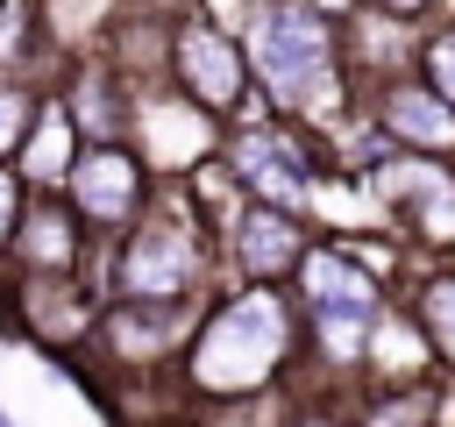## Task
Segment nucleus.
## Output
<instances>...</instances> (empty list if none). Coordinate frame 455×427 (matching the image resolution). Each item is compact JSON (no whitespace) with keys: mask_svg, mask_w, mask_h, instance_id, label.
I'll return each mask as SVG.
<instances>
[{"mask_svg":"<svg viewBox=\"0 0 455 427\" xmlns=\"http://www.w3.org/2000/svg\"><path fill=\"white\" fill-rule=\"evenodd\" d=\"M284 356H291V306L270 285H249L192 327L185 384L206 391V399H249L284 370Z\"/></svg>","mask_w":455,"mask_h":427,"instance_id":"f257e3e1","label":"nucleus"},{"mask_svg":"<svg viewBox=\"0 0 455 427\" xmlns=\"http://www.w3.org/2000/svg\"><path fill=\"white\" fill-rule=\"evenodd\" d=\"M249 57L263 85L284 107H320L334 85V36L320 14L284 7V0H249Z\"/></svg>","mask_w":455,"mask_h":427,"instance_id":"f03ea898","label":"nucleus"},{"mask_svg":"<svg viewBox=\"0 0 455 427\" xmlns=\"http://www.w3.org/2000/svg\"><path fill=\"white\" fill-rule=\"evenodd\" d=\"M199 278H206V235L185 214H142V228H128V242L114 256L121 299H171V306H185Z\"/></svg>","mask_w":455,"mask_h":427,"instance_id":"7ed1b4c3","label":"nucleus"},{"mask_svg":"<svg viewBox=\"0 0 455 427\" xmlns=\"http://www.w3.org/2000/svg\"><path fill=\"white\" fill-rule=\"evenodd\" d=\"M171 78H178V93H185L192 107L235 114L242 93H249V50H242L213 14H192V21H178V36H171Z\"/></svg>","mask_w":455,"mask_h":427,"instance_id":"20e7f679","label":"nucleus"},{"mask_svg":"<svg viewBox=\"0 0 455 427\" xmlns=\"http://www.w3.org/2000/svg\"><path fill=\"white\" fill-rule=\"evenodd\" d=\"M64 199L78 206L85 228H128L149 206V164L128 142H85L64 171Z\"/></svg>","mask_w":455,"mask_h":427,"instance_id":"39448f33","label":"nucleus"},{"mask_svg":"<svg viewBox=\"0 0 455 427\" xmlns=\"http://www.w3.org/2000/svg\"><path fill=\"white\" fill-rule=\"evenodd\" d=\"M370 178H377L384 206H398L412 221L419 242H434V249L455 242V171L441 157H427V149H384L370 164Z\"/></svg>","mask_w":455,"mask_h":427,"instance_id":"423d86ee","label":"nucleus"},{"mask_svg":"<svg viewBox=\"0 0 455 427\" xmlns=\"http://www.w3.org/2000/svg\"><path fill=\"white\" fill-rule=\"evenodd\" d=\"M291 278H299V292H306V306H313V327H377V320H384L377 278H370L355 256H341V249L299 256Z\"/></svg>","mask_w":455,"mask_h":427,"instance_id":"0eeeda50","label":"nucleus"},{"mask_svg":"<svg viewBox=\"0 0 455 427\" xmlns=\"http://www.w3.org/2000/svg\"><path fill=\"white\" fill-rule=\"evenodd\" d=\"M228 171L256 192V199H270V206H306L313 199V171H306V142L299 135H284V128H242L235 142H228Z\"/></svg>","mask_w":455,"mask_h":427,"instance_id":"6e6552de","label":"nucleus"},{"mask_svg":"<svg viewBox=\"0 0 455 427\" xmlns=\"http://www.w3.org/2000/svg\"><path fill=\"white\" fill-rule=\"evenodd\" d=\"M7 256L21 270H85V221H78V206L50 199V192H28L21 214H14Z\"/></svg>","mask_w":455,"mask_h":427,"instance_id":"1a4fd4ad","label":"nucleus"},{"mask_svg":"<svg viewBox=\"0 0 455 427\" xmlns=\"http://www.w3.org/2000/svg\"><path fill=\"white\" fill-rule=\"evenodd\" d=\"M377 128H384L398 149L455 157V107H448L427 78H384V85H377Z\"/></svg>","mask_w":455,"mask_h":427,"instance_id":"9d476101","label":"nucleus"},{"mask_svg":"<svg viewBox=\"0 0 455 427\" xmlns=\"http://www.w3.org/2000/svg\"><path fill=\"white\" fill-rule=\"evenodd\" d=\"M306 249H313V242H306V228H299L291 206H270V199H249V206H242V221H235V263H242L256 285L291 278Z\"/></svg>","mask_w":455,"mask_h":427,"instance_id":"9b49d317","label":"nucleus"},{"mask_svg":"<svg viewBox=\"0 0 455 427\" xmlns=\"http://www.w3.org/2000/svg\"><path fill=\"white\" fill-rule=\"evenodd\" d=\"M64 114H71L78 142H121L135 121V93L121 85V71H78L64 85Z\"/></svg>","mask_w":455,"mask_h":427,"instance_id":"f8f14e48","label":"nucleus"},{"mask_svg":"<svg viewBox=\"0 0 455 427\" xmlns=\"http://www.w3.org/2000/svg\"><path fill=\"white\" fill-rule=\"evenodd\" d=\"M135 128H149V157L156 164H199L213 149V128H206V107H192L185 93L178 100H135Z\"/></svg>","mask_w":455,"mask_h":427,"instance_id":"ddd939ff","label":"nucleus"},{"mask_svg":"<svg viewBox=\"0 0 455 427\" xmlns=\"http://www.w3.org/2000/svg\"><path fill=\"white\" fill-rule=\"evenodd\" d=\"M71 114L64 107H36V135H21V178L28 185H64V171H71Z\"/></svg>","mask_w":455,"mask_h":427,"instance_id":"4468645a","label":"nucleus"},{"mask_svg":"<svg viewBox=\"0 0 455 427\" xmlns=\"http://www.w3.org/2000/svg\"><path fill=\"white\" fill-rule=\"evenodd\" d=\"M412 327L427 334V349L441 363H455V270H441L412 292Z\"/></svg>","mask_w":455,"mask_h":427,"instance_id":"2eb2a0df","label":"nucleus"},{"mask_svg":"<svg viewBox=\"0 0 455 427\" xmlns=\"http://www.w3.org/2000/svg\"><path fill=\"white\" fill-rule=\"evenodd\" d=\"M427 420H434V391L419 377H398L391 391H377L363 406V427H427Z\"/></svg>","mask_w":455,"mask_h":427,"instance_id":"dca6fc26","label":"nucleus"},{"mask_svg":"<svg viewBox=\"0 0 455 427\" xmlns=\"http://www.w3.org/2000/svg\"><path fill=\"white\" fill-rule=\"evenodd\" d=\"M36 107H43V100H36V85H21V78H7V71H0V157H14V149H21V135L36 128Z\"/></svg>","mask_w":455,"mask_h":427,"instance_id":"f3484780","label":"nucleus"},{"mask_svg":"<svg viewBox=\"0 0 455 427\" xmlns=\"http://www.w3.org/2000/svg\"><path fill=\"white\" fill-rule=\"evenodd\" d=\"M419 64H427V85L455 107V28H441V36H427V50H419Z\"/></svg>","mask_w":455,"mask_h":427,"instance_id":"a211bd4d","label":"nucleus"},{"mask_svg":"<svg viewBox=\"0 0 455 427\" xmlns=\"http://www.w3.org/2000/svg\"><path fill=\"white\" fill-rule=\"evenodd\" d=\"M14 214H21V178L0 171V249H7V235H14Z\"/></svg>","mask_w":455,"mask_h":427,"instance_id":"6ab92c4d","label":"nucleus"},{"mask_svg":"<svg viewBox=\"0 0 455 427\" xmlns=\"http://www.w3.org/2000/svg\"><path fill=\"white\" fill-rule=\"evenodd\" d=\"M377 7H384V14H398V21H405V14H427V0H377Z\"/></svg>","mask_w":455,"mask_h":427,"instance_id":"aec40b11","label":"nucleus"},{"mask_svg":"<svg viewBox=\"0 0 455 427\" xmlns=\"http://www.w3.org/2000/svg\"><path fill=\"white\" fill-rule=\"evenodd\" d=\"M291 427H341L334 413H306V420H291Z\"/></svg>","mask_w":455,"mask_h":427,"instance_id":"412c9836","label":"nucleus"},{"mask_svg":"<svg viewBox=\"0 0 455 427\" xmlns=\"http://www.w3.org/2000/svg\"><path fill=\"white\" fill-rule=\"evenodd\" d=\"M0 427H14V420H7V406H0Z\"/></svg>","mask_w":455,"mask_h":427,"instance_id":"4be33fe9","label":"nucleus"}]
</instances>
